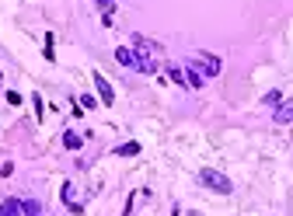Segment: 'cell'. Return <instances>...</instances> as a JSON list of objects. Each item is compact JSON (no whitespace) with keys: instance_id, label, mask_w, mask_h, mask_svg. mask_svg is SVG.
Returning a JSON list of instances; mask_svg holds the SVG:
<instances>
[{"instance_id":"6da1fadb","label":"cell","mask_w":293,"mask_h":216,"mask_svg":"<svg viewBox=\"0 0 293 216\" xmlns=\"http://www.w3.org/2000/svg\"><path fill=\"white\" fill-rule=\"evenodd\" d=\"M116 59L122 66H129V70H140V74H154V59L147 56V53H137V49H129V45H119L116 49Z\"/></svg>"},{"instance_id":"7a4b0ae2","label":"cell","mask_w":293,"mask_h":216,"mask_svg":"<svg viewBox=\"0 0 293 216\" xmlns=\"http://www.w3.org/2000/svg\"><path fill=\"white\" fill-rule=\"evenodd\" d=\"M199 181H202L206 188H213L216 196H231V192H234L231 178L223 175V171H216V167H202V171H199Z\"/></svg>"},{"instance_id":"3957f363","label":"cell","mask_w":293,"mask_h":216,"mask_svg":"<svg viewBox=\"0 0 293 216\" xmlns=\"http://www.w3.org/2000/svg\"><path fill=\"white\" fill-rule=\"evenodd\" d=\"M91 80H95L98 101H101V105H112V101H116V91H112V84H108V77H105L101 70H95V74H91Z\"/></svg>"},{"instance_id":"277c9868","label":"cell","mask_w":293,"mask_h":216,"mask_svg":"<svg viewBox=\"0 0 293 216\" xmlns=\"http://www.w3.org/2000/svg\"><path fill=\"white\" fill-rule=\"evenodd\" d=\"M195 63H199V74L202 77H216L220 74V59L210 56V53H195Z\"/></svg>"},{"instance_id":"5b68a950","label":"cell","mask_w":293,"mask_h":216,"mask_svg":"<svg viewBox=\"0 0 293 216\" xmlns=\"http://www.w3.org/2000/svg\"><path fill=\"white\" fill-rule=\"evenodd\" d=\"M273 122H276V126H290V122H293V98H286V101H279V105H276Z\"/></svg>"},{"instance_id":"8992f818","label":"cell","mask_w":293,"mask_h":216,"mask_svg":"<svg viewBox=\"0 0 293 216\" xmlns=\"http://www.w3.org/2000/svg\"><path fill=\"white\" fill-rule=\"evenodd\" d=\"M63 202H66L74 213H84V206L77 202V196H74V185H70V181H63Z\"/></svg>"},{"instance_id":"52a82bcc","label":"cell","mask_w":293,"mask_h":216,"mask_svg":"<svg viewBox=\"0 0 293 216\" xmlns=\"http://www.w3.org/2000/svg\"><path fill=\"white\" fill-rule=\"evenodd\" d=\"M133 49H143L147 56H154V53H161V45L150 39H143V35H133Z\"/></svg>"},{"instance_id":"ba28073f","label":"cell","mask_w":293,"mask_h":216,"mask_svg":"<svg viewBox=\"0 0 293 216\" xmlns=\"http://www.w3.org/2000/svg\"><path fill=\"white\" fill-rule=\"evenodd\" d=\"M137 154H140V143H137V139L119 143V147H116V157H137Z\"/></svg>"},{"instance_id":"9c48e42d","label":"cell","mask_w":293,"mask_h":216,"mask_svg":"<svg viewBox=\"0 0 293 216\" xmlns=\"http://www.w3.org/2000/svg\"><path fill=\"white\" fill-rule=\"evenodd\" d=\"M80 143H84V139H80L74 129H66V133H63V147H66V150H80Z\"/></svg>"},{"instance_id":"30bf717a","label":"cell","mask_w":293,"mask_h":216,"mask_svg":"<svg viewBox=\"0 0 293 216\" xmlns=\"http://www.w3.org/2000/svg\"><path fill=\"white\" fill-rule=\"evenodd\" d=\"M168 77L175 80L178 87H189V80H185V70H182V66H168Z\"/></svg>"},{"instance_id":"8fae6325","label":"cell","mask_w":293,"mask_h":216,"mask_svg":"<svg viewBox=\"0 0 293 216\" xmlns=\"http://www.w3.org/2000/svg\"><path fill=\"white\" fill-rule=\"evenodd\" d=\"M32 105H35V118H46V108H42V94H32Z\"/></svg>"},{"instance_id":"7c38bea8","label":"cell","mask_w":293,"mask_h":216,"mask_svg":"<svg viewBox=\"0 0 293 216\" xmlns=\"http://www.w3.org/2000/svg\"><path fill=\"white\" fill-rule=\"evenodd\" d=\"M279 101H283V94H279V91H269V94L262 98V105H269V108H273V105H279Z\"/></svg>"},{"instance_id":"4fadbf2b","label":"cell","mask_w":293,"mask_h":216,"mask_svg":"<svg viewBox=\"0 0 293 216\" xmlns=\"http://www.w3.org/2000/svg\"><path fill=\"white\" fill-rule=\"evenodd\" d=\"M46 59H49V63L56 59V53H53V35H46Z\"/></svg>"},{"instance_id":"5bb4252c","label":"cell","mask_w":293,"mask_h":216,"mask_svg":"<svg viewBox=\"0 0 293 216\" xmlns=\"http://www.w3.org/2000/svg\"><path fill=\"white\" fill-rule=\"evenodd\" d=\"M80 105H84V108H95L98 98H95V94H80Z\"/></svg>"},{"instance_id":"9a60e30c","label":"cell","mask_w":293,"mask_h":216,"mask_svg":"<svg viewBox=\"0 0 293 216\" xmlns=\"http://www.w3.org/2000/svg\"><path fill=\"white\" fill-rule=\"evenodd\" d=\"M7 105H21V94H18V91H7Z\"/></svg>"},{"instance_id":"2e32d148","label":"cell","mask_w":293,"mask_h":216,"mask_svg":"<svg viewBox=\"0 0 293 216\" xmlns=\"http://www.w3.org/2000/svg\"><path fill=\"white\" fill-rule=\"evenodd\" d=\"M25 216H42V213H25Z\"/></svg>"},{"instance_id":"e0dca14e","label":"cell","mask_w":293,"mask_h":216,"mask_svg":"<svg viewBox=\"0 0 293 216\" xmlns=\"http://www.w3.org/2000/svg\"><path fill=\"white\" fill-rule=\"evenodd\" d=\"M0 80H4V74H0Z\"/></svg>"}]
</instances>
